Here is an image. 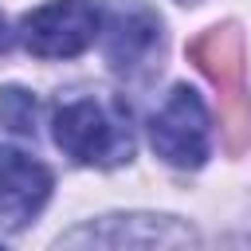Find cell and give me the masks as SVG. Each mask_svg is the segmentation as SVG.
<instances>
[{
  "label": "cell",
  "instance_id": "277c9868",
  "mask_svg": "<svg viewBox=\"0 0 251 251\" xmlns=\"http://www.w3.org/2000/svg\"><path fill=\"white\" fill-rule=\"evenodd\" d=\"M149 141H153L157 157L176 169H200L208 161L212 126H208V110L192 86L180 82L169 90V98L161 102V110L149 122Z\"/></svg>",
  "mask_w": 251,
  "mask_h": 251
},
{
  "label": "cell",
  "instance_id": "ba28073f",
  "mask_svg": "<svg viewBox=\"0 0 251 251\" xmlns=\"http://www.w3.org/2000/svg\"><path fill=\"white\" fill-rule=\"evenodd\" d=\"M0 122L16 133H35V98L20 86L0 90Z\"/></svg>",
  "mask_w": 251,
  "mask_h": 251
},
{
  "label": "cell",
  "instance_id": "8fae6325",
  "mask_svg": "<svg viewBox=\"0 0 251 251\" xmlns=\"http://www.w3.org/2000/svg\"><path fill=\"white\" fill-rule=\"evenodd\" d=\"M180 4H196V0H180Z\"/></svg>",
  "mask_w": 251,
  "mask_h": 251
},
{
  "label": "cell",
  "instance_id": "7a4b0ae2",
  "mask_svg": "<svg viewBox=\"0 0 251 251\" xmlns=\"http://www.w3.org/2000/svg\"><path fill=\"white\" fill-rule=\"evenodd\" d=\"M55 251H196V231L176 216L129 212L67 231Z\"/></svg>",
  "mask_w": 251,
  "mask_h": 251
},
{
  "label": "cell",
  "instance_id": "9c48e42d",
  "mask_svg": "<svg viewBox=\"0 0 251 251\" xmlns=\"http://www.w3.org/2000/svg\"><path fill=\"white\" fill-rule=\"evenodd\" d=\"M12 43H16V31H12V27H8V20L0 16V55H4Z\"/></svg>",
  "mask_w": 251,
  "mask_h": 251
},
{
  "label": "cell",
  "instance_id": "6da1fadb",
  "mask_svg": "<svg viewBox=\"0 0 251 251\" xmlns=\"http://www.w3.org/2000/svg\"><path fill=\"white\" fill-rule=\"evenodd\" d=\"M51 126H55L51 129L55 133V145L71 161H78V165L110 169V165L129 161V153H133L129 114L118 102H102L94 94L71 98V102H63L55 110Z\"/></svg>",
  "mask_w": 251,
  "mask_h": 251
},
{
  "label": "cell",
  "instance_id": "5b68a950",
  "mask_svg": "<svg viewBox=\"0 0 251 251\" xmlns=\"http://www.w3.org/2000/svg\"><path fill=\"white\" fill-rule=\"evenodd\" d=\"M102 51L118 75H145L161 59V20L145 0H110L102 12Z\"/></svg>",
  "mask_w": 251,
  "mask_h": 251
},
{
  "label": "cell",
  "instance_id": "52a82bcc",
  "mask_svg": "<svg viewBox=\"0 0 251 251\" xmlns=\"http://www.w3.org/2000/svg\"><path fill=\"white\" fill-rule=\"evenodd\" d=\"M188 55L196 59V67L227 94V110L235 106V98L243 94V47L235 27H208L200 39H192Z\"/></svg>",
  "mask_w": 251,
  "mask_h": 251
},
{
  "label": "cell",
  "instance_id": "30bf717a",
  "mask_svg": "<svg viewBox=\"0 0 251 251\" xmlns=\"http://www.w3.org/2000/svg\"><path fill=\"white\" fill-rule=\"evenodd\" d=\"M243 251H251V235H247V239H243Z\"/></svg>",
  "mask_w": 251,
  "mask_h": 251
},
{
  "label": "cell",
  "instance_id": "8992f818",
  "mask_svg": "<svg viewBox=\"0 0 251 251\" xmlns=\"http://www.w3.org/2000/svg\"><path fill=\"white\" fill-rule=\"evenodd\" d=\"M51 169L20 149L0 145V227L4 231H20L27 227L47 196H51Z\"/></svg>",
  "mask_w": 251,
  "mask_h": 251
},
{
  "label": "cell",
  "instance_id": "7c38bea8",
  "mask_svg": "<svg viewBox=\"0 0 251 251\" xmlns=\"http://www.w3.org/2000/svg\"><path fill=\"white\" fill-rule=\"evenodd\" d=\"M0 251H4V247H0Z\"/></svg>",
  "mask_w": 251,
  "mask_h": 251
},
{
  "label": "cell",
  "instance_id": "3957f363",
  "mask_svg": "<svg viewBox=\"0 0 251 251\" xmlns=\"http://www.w3.org/2000/svg\"><path fill=\"white\" fill-rule=\"evenodd\" d=\"M102 35V8L94 0H51L20 20V43L35 59H75Z\"/></svg>",
  "mask_w": 251,
  "mask_h": 251
}]
</instances>
